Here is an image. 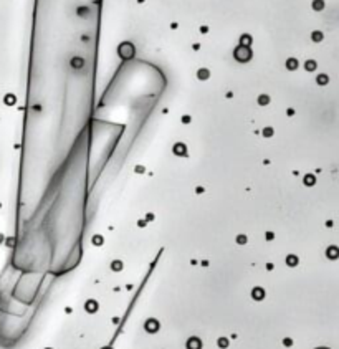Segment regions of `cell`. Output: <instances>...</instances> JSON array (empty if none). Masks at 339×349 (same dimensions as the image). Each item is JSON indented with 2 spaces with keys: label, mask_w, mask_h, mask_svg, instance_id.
Masks as SVG:
<instances>
[{
  "label": "cell",
  "mask_w": 339,
  "mask_h": 349,
  "mask_svg": "<svg viewBox=\"0 0 339 349\" xmlns=\"http://www.w3.org/2000/svg\"><path fill=\"white\" fill-rule=\"evenodd\" d=\"M187 349H202V341H200L197 336H192V338L187 339Z\"/></svg>",
  "instance_id": "6da1fadb"
},
{
  "label": "cell",
  "mask_w": 339,
  "mask_h": 349,
  "mask_svg": "<svg viewBox=\"0 0 339 349\" xmlns=\"http://www.w3.org/2000/svg\"><path fill=\"white\" fill-rule=\"evenodd\" d=\"M144 328H146V331L147 332H157L159 331V321L157 319H147L146 321V324H144Z\"/></svg>",
  "instance_id": "7a4b0ae2"
},
{
  "label": "cell",
  "mask_w": 339,
  "mask_h": 349,
  "mask_svg": "<svg viewBox=\"0 0 339 349\" xmlns=\"http://www.w3.org/2000/svg\"><path fill=\"white\" fill-rule=\"evenodd\" d=\"M251 296H253V299L260 301V299L265 298V290H263V288H255V290L251 291Z\"/></svg>",
  "instance_id": "3957f363"
},
{
  "label": "cell",
  "mask_w": 339,
  "mask_h": 349,
  "mask_svg": "<svg viewBox=\"0 0 339 349\" xmlns=\"http://www.w3.org/2000/svg\"><path fill=\"white\" fill-rule=\"evenodd\" d=\"M84 308H86V311L88 313H96V310H98V303L96 301H88L86 304H84Z\"/></svg>",
  "instance_id": "277c9868"
},
{
  "label": "cell",
  "mask_w": 339,
  "mask_h": 349,
  "mask_svg": "<svg viewBox=\"0 0 339 349\" xmlns=\"http://www.w3.org/2000/svg\"><path fill=\"white\" fill-rule=\"evenodd\" d=\"M218 346L222 347V349L228 347V339H227V338H220V339H218Z\"/></svg>",
  "instance_id": "5b68a950"
},
{
  "label": "cell",
  "mask_w": 339,
  "mask_h": 349,
  "mask_svg": "<svg viewBox=\"0 0 339 349\" xmlns=\"http://www.w3.org/2000/svg\"><path fill=\"white\" fill-rule=\"evenodd\" d=\"M313 7H314L316 10H321V9H322V0H314V2H313Z\"/></svg>",
  "instance_id": "8992f818"
},
{
  "label": "cell",
  "mask_w": 339,
  "mask_h": 349,
  "mask_svg": "<svg viewBox=\"0 0 339 349\" xmlns=\"http://www.w3.org/2000/svg\"><path fill=\"white\" fill-rule=\"evenodd\" d=\"M286 263H288V265H296V258L291 255V257H288V258H286Z\"/></svg>",
  "instance_id": "52a82bcc"
},
{
  "label": "cell",
  "mask_w": 339,
  "mask_h": 349,
  "mask_svg": "<svg viewBox=\"0 0 339 349\" xmlns=\"http://www.w3.org/2000/svg\"><path fill=\"white\" fill-rule=\"evenodd\" d=\"M111 266H113V270H114V268H116V271H119V270H121V266H122V265H121V262H114V263H113V265H111Z\"/></svg>",
  "instance_id": "ba28073f"
},
{
  "label": "cell",
  "mask_w": 339,
  "mask_h": 349,
  "mask_svg": "<svg viewBox=\"0 0 339 349\" xmlns=\"http://www.w3.org/2000/svg\"><path fill=\"white\" fill-rule=\"evenodd\" d=\"M306 177H308V179H306V184H308V185L314 184V177H313V179H311V176H306Z\"/></svg>",
  "instance_id": "9c48e42d"
},
{
  "label": "cell",
  "mask_w": 339,
  "mask_h": 349,
  "mask_svg": "<svg viewBox=\"0 0 339 349\" xmlns=\"http://www.w3.org/2000/svg\"><path fill=\"white\" fill-rule=\"evenodd\" d=\"M103 243V238H99V237H95V245H101Z\"/></svg>",
  "instance_id": "30bf717a"
},
{
  "label": "cell",
  "mask_w": 339,
  "mask_h": 349,
  "mask_svg": "<svg viewBox=\"0 0 339 349\" xmlns=\"http://www.w3.org/2000/svg\"><path fill=\"white\" fill-rule=\"evenodd\" d=\"M329 253H331V258H336V248H331Z\"/></svg>",
  "instance_id": "8fae6325"
},
{
  "label": "cell",
  "mask_w": 339,
  "mask_h": 349,
  "mask_svg": "<svg viewBox=\"0 0 339 349\" xmlns=\"http://www.w3.org/2000/svg\"><path fill=\"white\" fill-rule=\"evenodd\" d=\"M283 343H285V344H286V346H291V339H285V341H283Z\"/></svg>",
  "instance_id": "7c38bea8"
},
{
  "label": "cell",
  "mask_w": 339,
  "mask_h": 349,
  "mask_svg": "<svg viewBox=\"0 0 339 349\" xmlns=\"http://www.w3.org/2000/svg\"><path fill=\"white\" fill-rule=\"evenodd\" d=\"M104 349H109V347H104Z\"/></svg>",
  "instance_id": "4fadbf2b"
}]
</instances>
